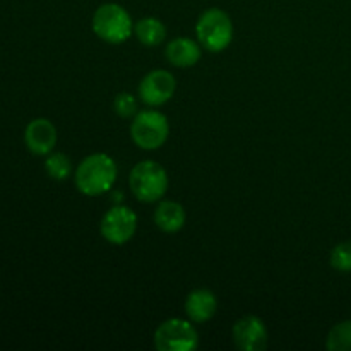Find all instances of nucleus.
I'll return each instance as SVG.
<instances>
[{
    "label": "nucleus",
    "instance_id": "a211bd4d",
    "mask_svg": "<svg viewBox=\"0 0 351 351\" xmlns=\"http://www.w3.org/2000/svg\"><path fill=\"white\" fill-rule=\"evenodd\" d=\"M113 108H115L117 115L122 117V119H134L137 113V101L130 93L122 91L115 96Z\"/></svg>",
    "mask_w": 351,
    "mask_h": 351
},
{
    "label": "nucleus",
    "instance_id": "39448f33",
    "mask_svg": "<svg viewBox=\"0 0 351 351\" xmlns=\"http://www.w3.org/2000/svg\"><path fill=\"white\" fill-rule=\"evenodd\" d=\"M170 134V123L163 113L144 110L136 113L130 123V137L141 149L154 151L163 146Z\"/></svg>",
    "mask_w": 351,
    "mask_h": 351
},
{
    "label": "nucleus",
    "instance_id": "2eb2a0df",
    "mask_svg": "<svg viewBox=\"0 0 351 351\" xmlns=\"http://www.w3.org/2000/svg\"><path fill=\"white\" fill-rule=\"evenodd\" d=\"M326 346L331 351H351V319L339 322L329 331Z\"/></svg>",
    "mask_w": 351,
    "mask_h": 351
},
{
    "label": "nucleus",
    "instance_id": "4468645a",
    "mask_svg": "<svg viewBox=\"0 0 351 351\" xmlns=\"http://www.w3.org/2000/svg\"><path fill=\"white\" fill-rule=\"evenodd\" d=\"M134 33L146 47H158L167 38V27L158 17H143L134 26Z\"/></svg>",
    "mask_w": 351,
    "mask_h": 351
},
{
    "label": "nucleus",
    "instance_id": "423d86ee",
    "mask_svg": "<svg viewBox=\"0 0 351 351\" xmlns=\"http://www.w3.org/2000/svg\"><path fill=\"white\" fill-rule=\"evenodd\" d=\"M154 346L160 351H194L199 346L197 331L184 319H168L158 326Z\"/></svg>",
    "mask_w": 351,
    "mask_h": 351
},
{
    "label": "nucleus",
    "instance_id": "f257e3e1",
    "mask_svg": "<svg viewBox=\"0 0 351 351\" xmlns=\"http://www.w3.org/2000/svg\"><path fill=\"white\" fill-rule=\"evenodd\" d=\"M117 171V163L112 156L105 153L89 154L75 170V187L84 195L106 194L115 184Z\"/></svg>",
    "mask_w": 351,
    "mask_h": 351
},
{
    "label": "nucleus",
    "instance_id": "9d476101",
    "mask_svg": "<svg viewBox=\"0 0 351 351\" xmlns=\"http://www.w3.org/2000/svg\"><path fill=\"white\" fill-rule=\"evenodd\" d=\"M24 141L31 153L45 156V154H50L57 144V129L50 120L34 119L27 123Z\"/></svg>",
    "mask_w": 351,
    "mask_h": 351
},
{
    "label": "nucleus",
    "instance_id": "9b49d317",
    "mask_svg": "<svg viewBox=\"0 0 351 351\" xmlns=\"http://www.w3.org/2000/svg\"><path fill=\"white\" fill-rule=\"evenodd\" d=\"M218 308V300L215 293L206 288L191 291L185 298V314L194 322H206L216 314Z\"/></svg>",
    "mask_w": 351,
    "mask_h": 351
},
{
    "label": "nucleus",
    "instance_id": "0eeeda50",
    "mask_svg": "<svg viewBox=\"0 0 351 351\" xmlns=\"http://www.w3.org/2000/svg\"><path fill=\"white\" fill-rule=\"evenodd\" d=\"M101 235L106 242L113 245H123L129 242L137 230V216L130 208L122 204L113 206L110 211L105 213L101 219Z\"/></svg>",
    "mask_w": 351,
    "mask_h": 351
},
{
    "label": "nucleus",
    "instance_id": "20e7f679",
    "mask_svg": "<svg viewBox=\"0 0 351 351\" xmlns=\"http://www.w3.org/2000/svg\"><path fill=\"white\" fill-rule=\"evenodd\" d=\"M197 40L208 51H223L233 40V23L221 9H208L199 16L195 24Z\"/></svg>",
    "mask_w": 351,
    "mask_h": 351
},
{
    "label": "nucleus",
    "instance_id": "f8f14e48",
    "mask_svg": "<svg viewBox=\"0 0 351 351\" xmlns=\"http://www.w3.org/2000/svg\"><path fill=\"white\" fill-rule=\"evenodd\" d=\"M167 58L175 67H194L201 58V47L191 38H175L167 45Z\"/></svg>",
    "mask_w": 351,
    "mask_h": 351
},
{
    "label": "nucleus",
    "instance_id": "f3484780",
    "mask_svg": "<svg viewBox=\"0 0 351 351\" xmlns=\"http://www.w3.org/2000/svg\"><path fill=\"white\" fill-rule=\"evenodd\" d=\"M331 266L339 273H351V242H341L332 249Z\"/></svg>",
    "mask_w": 351,
    "mask_h": 351
},
{
    "label": "nucleus",
    "instance_id": "dca6fc26",
    "mask_svg": "<svg viewBox=\"0 0 351 351\" xmlns=\"http://www.w3.org/2000/svg\"><path fill=\"white\" fill-rule=\"evenodd\" d=\"M45 170L53 180H65L71 175V160L64 153H50L45 161Z\"/></svg>",
    "mask_w": 351,
    "mask_h": 351
},
{
    "label": "nucleus",
    "instance_id": "1a4fd4ad",
    "mask_svg": "<svg viewBox=\"0 0 351 351\" xmlns=\"http://www.w3.org/2000/svg\"><path fill=\"white\" fill-rule=\"evenodd\" d=\"M233 341L242 351H263L267 346V329L257 315H245L233 326Z\"/></svg>",
    "mask_w": 351,
    "mask_h": 351
},
{
    "label": "nucleus",
    "instance_id": "ddd939ff",
    "mask_svg": "<svg viewBox=\"0 0 351 351\" xmlns=\"http://www.w3.org/2000/svg\"><path fill=\"white\" fill-rule=\"evenodd\" d=\"M154 223L165 233H177L185 225V211L178 202L161 201L154 211Z\"/></svg>",
    "mask_w": 351,
    "mask_h": 351
},
{
    "label": "nucleus",
    "instance_id": "f03ea898",
    "mask_svg": "<svg viewBox=\"0 0 351 351\" xmlns=\"http://www.w3.org/2000/svg\"><path fill=\"white\" fill-rule=\"evenodd\" d=\"M93 31H95L99 40L106 41V43H123L134 33L132 17L119 3H103L95 10Z\"/></svg>",
    "mask_w": 351,
    "mask_h": 351
},
{
    "label": "nucleus",
    "instance_id": "6e6552de",
    "mask_svg": "<svg viewBox=\"0 0 351 351\" xmlns=\"http://www.w3.org/2000/svg\"><path fill=\"white\" fill-rule=\"evenodd\" d=\"M175 89H177V81L173 74L158 69L144 75L139 84V96L146 105L160 106L175 95Z\"/></svg>",
    "mask_w": 351,
    "mask_h": 351
},
{
    "label": "nucleus",
    "instance_id": "7ed1b4c3",
    "mask_svg": "<svg viewBox=\"0 0 351 351\" xmlns=\"http://www.w3.org/2000/svg\"><path fill=\"white\" fill-rule=\"evenodd\" d=\"M129 185L141 202H156L168 189L167 170L156 161H141L130 170Z\"/></svg>",
    "mask_w": 351,
    "mask_h": 351
}]
</instances>
